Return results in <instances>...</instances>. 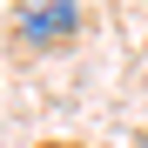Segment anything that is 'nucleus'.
<instances>
[{"label": "nucleus", "instance_id": "2", "mask_svg": "<svg viewBox=\"0 0 148 148\" xmlns=\"http://www.w3.org/2000/svg\"><path fill=\"white\" fill-rule=\"evenodd\" d=\"M135 148H148V135H141V141H135Z\"/></svg>", "mask_w": 148, "mask_h": 148}, {"label": "nucleus", "instance_id": "1", "mask_svg": "<svg viewBox=\"0 0 148 148\" xmlns=\"http://www.w3.org/2000/svg\"><path fill=\"white\" fill-rule=\"evenodd\" d=\"M74 27H81V7H67V0H34V7H20V20H14V34L27 47H54Z\"/></svg>", "mask_w": 148, "mask_h": 148}]
</instances>
